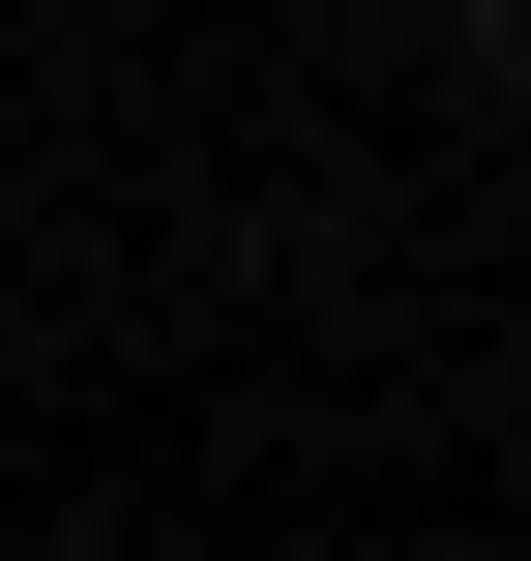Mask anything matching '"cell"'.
Wrapping results in <instances>:
<instances>
[]
</instances>
